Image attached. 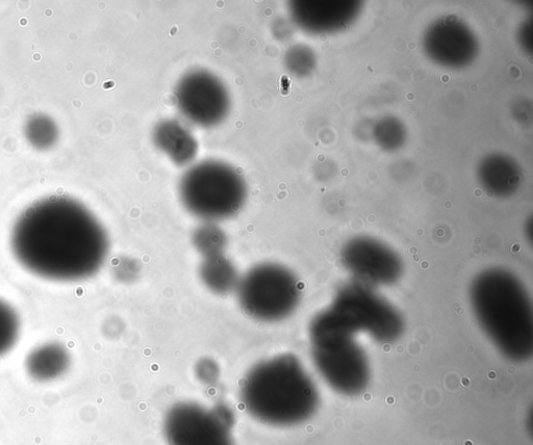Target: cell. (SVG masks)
<instances>
[{"label":"cell","mask_w":533,"mask_h":445,"mask_svg":"<svg viewBox=\"0 0 533 445\" xmlns=\"http://www.w3.org/2000/svg\"><path fill=\"white\" fill-rule=\"evenodd\" d=\"M41 209V214L34 208L25 216L13 234L17 263L47 281L72 283L95 276L109 255L103 226L79 205L53 202Z\"/></svg>","instance_id":"obj_1"},{"label":"cell","mask_w":533,"mask_h":445,"mask_svg":"<svg viewBox=\"0 0 533 445\" xmlns=\"http://www.w3.org/2000/svg\"><path fill=\"white\" fill-rule=\"evenodd\" d=\"M239 395L249 415L272 427L306 423L320 405L317 385L300 359L291 353L253 365L241 382Z\"/></svg>","instance_id":"obj_2"},{"label":"cell","mask_w":533,"mask_h":445,"mask_svg":"<svg viewBox=\"0 0 533 445\" xmlns=\"http://www.w3.org/2000/svg\"><path fill=\"white\" fill-rule=\"evenodd\" d=\"M475 317L499 352L513 362L533 354V307L524 283L511 271L490 268L470 287Z\"/></svg>","instance_id":"obj_3"},{"label":"cell","mask_w":533,"mask_h":445,"mask_svg":"<svg viewBox=\"0 0 533 445\" xmlns=\"http://www.w3.org/2000/svg\"><path fill=\"white\" fill-rule=\"evenodd\" d=\"M359 334L342 326L323 309L311 321L309 337L314 364L320 376L339 394H363L371 380L370 363Z\"/></svg>","instance_id":"obj_4"},{"label":"cell","mask_w":533,"mask_h":445,"mask_svg":"<svg viewBox=\"0 0 533 445\" xmlns=\"http://www.w3.org/2000/svg\"><path fill=\"white\" fill-rule=\"evenodd\" d=\"M180 198L190 214L215 223L240 213L247 199V185L233 166L206 161L184 174L180 182Z\"/></svg>","instance_id":"obj_5"},{"label":"cell","mask_w":533,"mask_h":445,"mask_svg":"<svg viewBox=\"0 0 533 445\" xmlns=\"http://www.w3.org/2000/svg\"><path fill=\"white\" fill-rule=\"evenodd\" d=\"M235 293L246 316L274 324L293 316L301 302L302 286L289 268L265 261L240 277Z\"/></svg>","instance_id":"obj_6"},{"label":"cell","mask_w":533,"mask_h":445,"mask_svg":"<svg viewBox=\"0 0 533 445\" xmlns=\"http://www.w3.org/2000/svg\"><path fill=\"white\" fill-rule=\"evenodd\" d=\"M326 311L341 325L357 334H367L376 343H396L404 332L400 311L374 287L352 281L337 291Z\"/></svg>","instance_id":"obj_7"},{"label":"cell","mask_w":533,"mask_h":445,"mask_svg":"<svg viewBox=\"0 0 533 445\" xmlns=\"http://www.w3.org/2000/svg\"><path fill=\"white\" fill-rule=\"evenodd\" d=\"M234 426V412L226 405L183 402L167 412L163 431L168 445H235Z\"/></svg>","instance_id":"obj_8"},{"label":"cell","mask_w":533,"mask_h":445,"mask_svg":"<svg viewBox=\"0 0 533 445\" xmlns=\"http://www.w3.org/2000/svg\"><path fill=\"white\" fill-rule=\"evenodd\" d=\"M176 106L191 123L214 127L230 113L231 97L219 78L206 70L187 73L175 89Z\"/></svg>","instance_id":"obj_9"},{"label":"cell","mask_w":533,"mask_h":445,"mask_svg":"<svg viewBox=\"0 0 533 445\" xmlns=\"http://www.w3.org/2000/svg\"><path fill=\"white\" fill-rule=\"evenodd\" d=\"M341 264L354 281L368 286H391L403 274L401 257L382 243L370 239L349 242L342 250Z\"/></svg>","instance_id":"obj_10"},{"label":"cell","mask_w":533,"mask_h":445,"mask_svg":"<svg viewBox=\"0 0 533 445\" xmlns=\"http://www.w3.org/2000/svg\"><path fill=\"white\" fill-rule=\"evenodd\" d=\"M154 143L177 166L192 163L198 151L197 141L190 130L180 121L173 119L157 124Z\"/></svg>","instance_id":"obj_11"},{"label":"cell","mask_w":533,"mask_h":445,"mask_svg":"<svg viewBox=\"0 0 533 445\" xmlns=\"http://www.w3.org/2000/svg\"><path fill=\"white\" fill-rule=\"evenodd\" d=\"M71 355L67 348L57 342L46 343L30 352L25 360V369L37 382H50L67 373Z\"/></svg>","instance_id":"obj_12"},{"label":"cell","mask_w":533,"mask_h":445,"mask_svg":"<svg viewBox=\"0 0 533 445\" xmlns=\"http://www.w3.org/2000/svg\"><path fill=\"white\" fill-rule=\"evenodd\" d=\"M240 277L237 267L226 253L201 259L199 278L217 296L235 293Z\"/></svg>","instance_id":"obj_13"},{"label":"cell","mask_w":533,"mask_h":445,"mask_svg":"<svg viewBox=\"0 0 533 445\" xmlns=\"http://www.w3.org/2000/svg\"><path fill=\"white\" fill-rule=\"evenodd\" d=\"M192 243L202 258L225 254L228 240L226 233L215 223L206 222L195 229Z\"/></svg>","instance_id":"obj_14"},{"label":"cell","mask_w":533,"mask_h":445,"mask_svg":"<svg viewBox=\"0 0 533 445\" xmlns=\"http://www.w3.org/2000/svg\"><path fill=\"white\" fill-rule=\"evenodd\" d=\"M21 330L16 309L0 299V357L8 354L17 344Z\"/></svg>","instance_id":"obj_15"},{"label":"cell","mask_w":533,"mask_h":445,"mask_svg":"<svg viewBox=\"0 0 533 445\" xmlns=\"http://www.w3.org/2000/svg\"><path fill=\"white\" fill-rule=\"evenodd\" d=\"M219 364L212 358H201L195 365V376L205 385H215L220 379Z\"/></svg>","instance_id":"obj_16"},{"label":"cell","mask_w":533,"mask_h":445,"mask_svg":"<svg viewBox=\"0 0 533 445\" xmlns=\"http://www.w3.org/2000/svg\"><path fill=\"white\" fill-rule=\"evenodd\" d=\"M20 23H21V25H27L28 24V20L27 19H21Z\"/></svg>","instance_id":"obj_17"}]
</instances>
